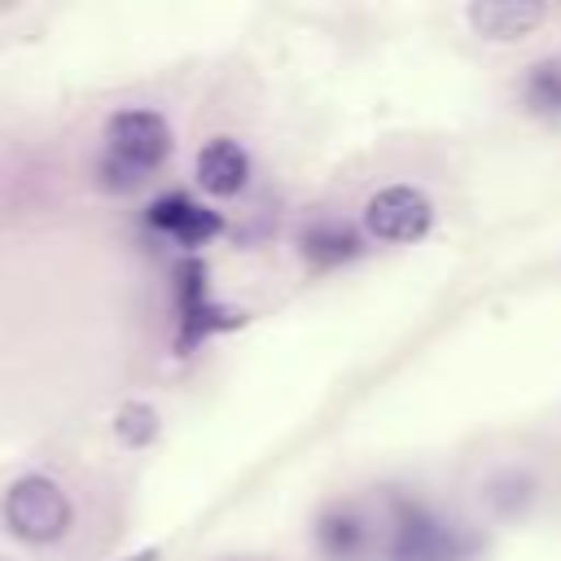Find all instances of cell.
<instances>
[{"mask_svg": "<svg viewBox=\"0 0 561 561\" xmlns=\"http://www.w3.org/2000/svg\"><path fill=\"white\" fill-rule=\"evenodd\" d=\"M434 224V202L416 184H386L364 206V228L381 245H408L421 241Z\"/></svg>", "mask_w": 561, "mask_h": 561, "instance_id": "4", "label": "cell"}, {"mask_svg": "<svg viewBox=\"0 0 561 561\" xmlns=\"http://www.w3.org/2000/svg\"><path fill=\"white\" fill-rule=\"evenodd\" d=\"M171 153V127L158 110L131 105L110 114L105 123V149L96 162V175L110 193H131L140 188Z\"/></svg>", "mask_w": 561, "mask_h": 561, "instance_id": "1", "label": "cell"}, {"mask_svg": "<svg viewBox=\"0 0 561 561\" xmlns=\"http://www.w3.org/2000/svg\"><path fill=\"white\" fill-rule=\"evenodd\" d=\"M149 228H158V232L171 237L175 245H206L224 224H219L215 210L197 206L193 197L167 193V197H158V202L149 206Z\"/></svg>", "mask_w": 561, "mask_h": 561, "instance_id": "5", "label": "cell"}, {"mask_svg": "<svg viewBox=\"0 0 561 561\" xmlns=\"http://www.w3.org/2000/svg\"><path fill=\"white\" fill-rule=\"evenodd\" d=\"M250 180V153L232 136H215L197 149V184L210 197H237Z\"/></svg>", "mask_w": 561, "mask_h": 561, "instance_id": "6", "label": "cell"}, {"mask_svg": "<svg viewBox=\"0 0 561 561\" xmlns=\"http://www.w3.org/2000/svg\"><path fill=\"white\" fill-rule=\"evenodd\" d=\"M381 552L386 561H465L460 530L425 508H399L381 522Z\"/></svg>", "mask_w": 561, "mask_h": 561, "instance_id": "3", "label": "cell"}, {"mask_svg": "<svg viewBox=\"0 0 561 561\" xmlns=\"http://www.w3.org/2000/svg\"><path fill=\"white\" fill-rule=\"evenodd\" d=\"M158 434V412L149 403H127L118 412V438L131 443V447H145L149 438Z\"/></svg>", "mask_w": 561, "mask_h": 561, "instance_id": "8", "label": "cell"}, {"mask_svg": "<svg viewBox=\"0 0 561 561\" xmlns=\"http://www.w3.org/2000/svg\"><path fill=\"white\" fill-rule=\"evenodd\" d=\"M0 522L18 543L31 548H48L57 539L70 535L75 526V504L66 495V486L48 473H22L4 486L0 495Z\"/></svg>", "mask_w": 561, "mask_h": 561, "instance_id": "2", "label": "cell"}, {"mask_svg": "<svg viewBox=\"0 0 561 561\" xmlns=\"http://www.w3.org/2000/svg\"><path fill=\"white\" fill-rule=\"evenodd\" d=\"M469 18H473V26H478L482 35L517 39V35H526L530 26L543 22V9H539V4H478Z\"/></svg>", "mask_w": 561, "mask_h": 561, "instance_id": "7", "label": "cell"}, {"mask_svg": "<svg viewBox=\"0 0 561 561\" xmlns=\"http://www.w3.org/2000/svg\"><path fill=\"white\" fill-rule=\"evenodd\" d=\"M0 561H9V557H4V552H0Z\"/></svg>", "mask_w": 561, "mask_h": 561, "instance_id": "9", "label": "cell"}]
</instances>
